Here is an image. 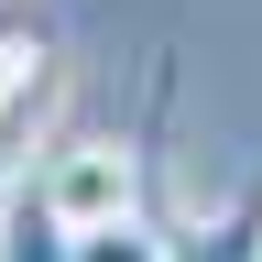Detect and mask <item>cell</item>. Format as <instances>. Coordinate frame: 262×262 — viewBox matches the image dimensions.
Returning a JSON list of instances; mask_svg holds the SVG:
<instances>
[{"label":"cell","instance_id":"5b68a950","mask_svg":"<svg viewBox=\"0 0 262 262\" xmlns=\"http://www.w3.org/2000/svg\"><path fill=\"white\" fill-rule=\"evenodd\" d=\"M77 262H175V229L153 208H120V219H88L77 229Z\"/></svg>","mask_w":262,"mask_h":262},{"label":"cell","instance_id":"6da1fadb","mask_svg":"<svg viewBox=\"0 0 262 262\" xmlns=\"http://www.w3.org/2000/svg\"><path fill=\"white\" fill-rule=\"evenodd\" d=\"M142 153L153 142H55L44 164H33V186L55 196L66 219H120V208H142Z\"/></svg>","mask_w":262,"mask_h":262},{"label":"cell","instance_id":"7a4b0ae2","mask_svg":"<svg viewBox=\"0 0 262 262\" xmlns=\"http://www.w3.org/2000/svg\"><path fill=\"white\" fill-rule=\"evenodd\" d=\"M55 98H66V55L44 44V33H11V44H0V175L44 142Z\"/></svg>","mask_w":262,"mask_h":262},{"label":"cell","instance_id":"277c9868","mask_svg":"<svg viewBox=\"0 0 262 262\" xmlns=\"http://www.w3.org/2000/svg\"><path fill=\"white\" fill-rule=\"evenodd\" d=\"M175 262H262V175L229 208H208L196 229H175Z\"/></svg>","mask_w":262,"mask_h":262},{"label":"cell","instance_id":"3957f363","mask_svg":"<svg viewBox=\"0 0 262 262\" xmlns=\"http://www.w3.org/2000/svg\"><path fill=\"white\" fill-rule=\"evenodd\" d=\"M0 262H77V219H66L33 175L0 196Z\"/></svg>","mask_w":262,"mask_h":262}]
</instances>
